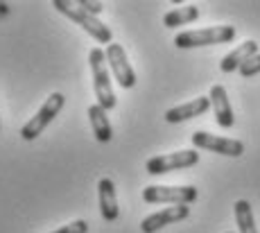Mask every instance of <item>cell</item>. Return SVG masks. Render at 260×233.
I'll return each mask as SVG.
<instances>
[{
    "instance_id": "cell-1",
    "label": "cell",
    "mask_w": 260,
    "mask_h": 233,
    "mask_svg": "<svg viewBox=\"0 0 260 233\" xmlns=\"http://www.w3.org/2000/svg\"><path fill=\"white\" fill-rule=\"evenodd\" d=\"M88 63H91V73H93V88H95V97L98 104L104 111H111L116 107V93L111 88V77H109V68H107V52L102 48H93L88 52Z\"/></svg>"
},
{
    "instance_id": "cell-2",
    "label": "cell",
    "mask_w": 260,
    "mask_h": 233,
    "mask_svg": "<svg viewBox=\"0 0 260 233\" xmlns=\"http://www.w3.org/2000/svg\"><path fill=\"white\" fill-rule=\"evenodd\" d=\"M236 39V27L233 25H213L204 29H188L179 32L174 37V46L188 50V48H202V46H217V43H231Z\"/></svg>"
},
{
    "instance_id": "cell-3",
    "label": "cell",
    "mask_w": 260,
    "mask_h": 233,
    "mask_svg": "<svg viewBox=\"0 0 260 233\" xmlns=\"http://www.w3.org/2000/svg\"><path fill=\"white\" fill-rule=\"evenodd\" d=\"M52 7L57 9L59 14H63V16H68L71 21H75L82 29H86L88 34L95 39L98 43H109L111 46V29L109 25H104L102 21H98V16H91L88 12H84L82 7H79L77 3H66V0H54Z\"/></svg>"
},
{
    "instance_id": "cell-4",
    "label": "cell",
    "mask_w": 260,
    "mask_h": 233,
    "mask_svg": "<svg viewBox=\"0 0 260 233\" xmlns=\"http://www.w3.org/2000/svg\"><path fill=\"white\" fill-rule=\"evenodd\" d=\"M63 107H66L63 93H52V95L43 102V107L37 111V116H32V120H27L23 125V129H21L23 141H34V138L41 136V134L46 131V127L59 116V111H61Z\"/></svg>"
},
{
    "instance_id": "cell-5",
    "label": "cell",
    "mask_w": 260,
    "mask_h": 233,
    "mask_svg": "<svg viewBox=\"0 0 260 233\" xmlns=\"http://www.w3.org/2000/svg\"><path fill=\"white\" fill-rule=\"evenodd\" d=\"M199 192L194 186H147L143 190V199L147 204H174L188 206L197 202Z\"/></svg>"
},
{
    "instance_id": "cell-6",
    "label": "cell",
    "mask_w": 260,
    "mask_h": 233,
    "mask_svg": "<svg viewBox=\"0 0 260 233\" xmlns=\"http://www.w3.org/2000/svg\"><path fill=\"white\" fill-rule=\"evenodd\" d=\"M199 163V152L197 150H181V152H172V154H163V156H154L145 163V170L149 175H166L172 170H186Z\"/></svg>"
},
{
    "instance_id": "cell-7",
    "label": "cell",
    "mask_w": 260,
    "mask_h": 233,
    "mask_svg": "<svg viewBox=\"0 0 260 233\" xmlns=\"http://www.w3.org/2000/svg\"><path fill=\"white\" fill-rule=\"evenodd\" d=\"M192 145H194V150H208V152L224 154V156H242L244 154V143L242 141L215 136V134H208V131H194L192 134Z\"/></svg>"
},
{
    "instance_id": "cell-8",
    "label": "cell",
    "mask_w": 260,
    "mask_h": 233,
    "mask_svg": "<svg viewBox=\"0 0 260 233\" xmlns=\"http://www.w3.org/2000/svg\"><path fill=\"white\" fill-rule=\"evenodd\" d=\"M104 52H107L109 68L113 71V77H116V82L120 84V86L122 88H134L136 86V73H134L132 63H129L124 48L120 46V43H111V46H107V50Z\"/></svg>"
},
{
    "instance_id": "cell-9",
    "label": "cell",
    "mask_w": 260,
    "mask_h": 233,
    "mask_svg": "<svg viewBox=\"0 0 260 233\" xmlns=\"http://www.w3.org/2000/svg\"><path fill=\"white\" fill-rule=\"evenodd\" d=\"M188 215H190V206H183V204L181 206H168V208H163V211L152 213V215L145 217L141 222V231L143 233H156L158 229H163V226L186 220Z\"/></svg>"
},
{
    "instance_id": "cell-10",
    "label": "cell",
    "mask_w": 260,
    "mask_h": 233,
    "mask_svg": "<svg viewBox=\"0 0 260 233\" xmlns=\"http://www.w3.org/2000/svg\"><path fill=\"white\" fill-rule=\"evenodd\" d=\"M211 107L215 113V120L222 129H231L233 122H236V116H233V109H231V100L226 95V88L222 84H215L211 88Z\"/></svg>"
},
{
    "instance_id": "cell-11",
    "label": "cell",
    "mask_w": 260,
    "mask_h": 233,
    "mask_svg": "<svg viewBox=\"0 0 260 233\" xmlns=\"http://www.w3.org/2000/svg\"><path fill=\"white\" fill-rule=\"evenodd\" d=\"M211 109V97H194L186 104H179V107H172L166 111V120L170 125H177V122L190 120V118L204 116V113Z\"/></svg>"
},
{
    "instance_id": "cell-12",
    "label": "cell",
    "mask_w": 260,
    "mask_h": 233,
    "mask_svg": "<svg viewBox=\"0 0 260 233\" xmlns=\"http://www.w3.org/2000/svg\"><path fill=\"white\" fill-rule=\"evenodd\" d=\"M98 192H100V213H102V220L116 222L120 215L116 183L109 179V177H104V179H100V183H98Z\"/></svg>"
},
{
    "instance_id": "cell-13",
    "label": "cell",
    "mask_w": 260,
    "mask_h": 233,
    "mask_svg": "<svg viewBox=\"0 0 260 233\" xmlns=\"http://www.w3.org/2000/svg\"><path fill=\"white\" fill-rule=\"evenodd\" d=\"M253 54H258V43L256 41H244L242 46H238L236 50H231L226 57L222 59V63H219V71H222V73L240 71V66H242L247 59H251Z\"/></svg>"
},
{
    "instance_id": "cell-14",
    "label": "cell",
    "mask_w": 260,
    "mask_h": 233,
    "mask_svg": "<svg viewBox=\"0 0 260 233\" xmlns=\"http://www.w3.org/2000/svg\"><path fill=\"white\" fill-rule=\"evenodd\" d=\"M88 120H91L93 134L100 143H109L113 138V129H111V122H109V116L100 104H91V107H88Z\"/></svg>"
},
{
    "instance_id": "cell-15",
    "label": "cell",
    "mask_w": 260,
    "mask_h": 233,
    "mask_svg": "<svg viewBox=\"0 0 260 233\" xmlns=\"http://www.w3.org/2000/svg\"><path fill=\"white\" fill-rule=\"evenodd\" d=\"M197 18H199L197 5H186V7L170 9L166 16H163V25L166 27H179V25H188V23L197 21Z\"/></svg>"
},
{
    "instance_id": "cell-16",
    "label": "cell",
    "mask_w": 260,
    "mask_h": 233,
    "mask_svg": "<svg viewBox=\"0 0 260 233\" xmlns=\"http://www.w3.org/2000/svg\"><path fill=\"white\" fill-rule=\"evenodd\" d=\"M236 222H238L240 233H258L251 204H249L247 199H238L236 202Z\"/></svg>"
},
{
    "instance_id": "cell-17",
    "label": "cell",
    "mask_w": 260,
    "mask_h": 233,
    "mask_svg": "<svg viewBox=\"0 0 260 233\" xmlns=\"http://www.w3.org/2000/svg\"><path fill=\"white\" fill-rule=\"evenodd\" d=\"M240 75L242 77H253V75H260V52L258 54H253L251 59H247V61L242 63V66H240Z\"/></svg>"
},
{
    "instance_id": "cell-18",
    "label": "cell",
    "mask_w": 260,
    "mask_h": 233,
    "mask_svg": "<svg viewBox=\"0 0 260 233\" xmlns=\"http://www.w3.org/2000/svg\"><path fill=\"white\" fill-rule=\"evenodd\" d=\"M52 233H88V222L86 220H75V222H71V224L61 226V229H57Z\"/></svg>"
},
{
    "instance_id": "cell-19",
    "label": "cell",
    "mask_w": 260,
    "mask_h": 233,
    "mask_svg": "<svg viewBox=\"0 0 260 233\" xmlns=\"http://www.w3.org/2000/svg\"><path fill=\"white\" fill-rule=\"evenodd\" d=\"M77 5L84 9V12L91 14V16H98V14L104 9V5H102V3H88V0H79Z\"/></svg>"
},
{
    "instance_id": "cell-20",
    "label": "cell",
    "mask_w": 260,
    "mask_h": 233,
    "mask_svg": "<svg viewBox=\"0 0 260 233\" xmlns=\"http://www.w3.org/2000/svg\"><path fill=\"white\" fill-rule=\"evenodd\" d=\"M226 233H231V231H226Z\"/></svg>"
}]
</instances>
